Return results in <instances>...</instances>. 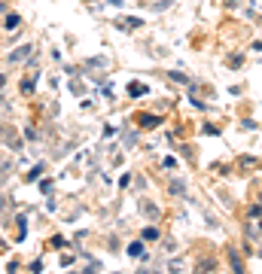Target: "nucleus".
I'll use <instances>...</instances> for the list:
<instances>
[{"mask_svg":"<svg viewBox=\"0 0 262 274\" xmlns=\"http://www.w3.org/2000/svg\"><path fill=\"white\" fill-rule=\"evenodd\" d=\"M28 55H31V46H21V49H16L9 55V61H21V58H28Z\"/></svg>","mask_w":262,"mask_h":274,"instance_id":"f257e3e1","label":"nucleus"},{"mask_svg":"<svg viewBox=\"0 0 262 274\" xmlns=\"http://www.w3.org/2000/svg\"><path fill=\"white\" fill-rule=\"evenodd\" d=\"M128 253H131V256H140V253H143V247H140V244H131V247H128Z\"/></svg>","mask_w":262,"mask_h":274,"instance_id":"20e7f679","label":"nucleus"},{"mask_svg":"<svg viewBox=\"0 0 262 274\" xmlns=\"http://www.w3.org/2000/svg\"><path fill=\"white\" fill-rule=\"evenodd\" d=\"M128 91H131V95H143V91H146V88H143L140 83H131V86H128Z\"/></svg>","mask_w":262,"mask_h":274,"instance_id":"7ed1b4c3","label":"nucleus"},{"mask_svg":"<svg viewBox=\"0 0 262 274\" xmlns=\"http://www.w3.org/2000/svg\"><path fill=\"white\" fill-rule=\"evenodd\" d=\"M156 238H158L156 228H143V241H156Z\"/></svg>","mask_w":262,"mask_h":274,"instance_id":"f03ea898","label":"nucleus"}]
</instances>
